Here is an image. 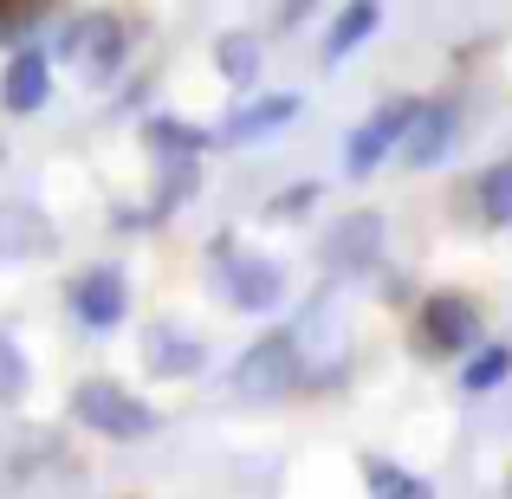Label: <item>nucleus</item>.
<instances>
[{
	"instance_id": "f257e3e1",
	"label": "nucleus",
	"mask_w": 512,
	"mask_h": 499,
	"mask_svg": "<svg viewBox=\"0 0 512 499\" xmlns=\"http://www.w3.org/2000/svg\"><path fill=\"white\" fill-rule=\"evenodd\" d=\"M72 402H78V415H85L98 435H111V441H143L156 428V409H150V402L124 396L117 383H85Z\"/></svg>"
},
{
	"instance_id": "f03ea898",
	"label": "nucleus",
	"mask_w": 512,
	"mask_h": 499,
	"mask_svg": "<svg viewBox=\"0 0 512 499\" xmlns=\"http://www.w3.org/2000/svg\"><path fill=\"white\" fill-rule=\"evenodd\" d=\"M124 46H130V26L111 20V13H91V20H78L72 33H65V52L78 59V72L85 78H111L117 65H124Z\"/></svg>"
},
{
	"instance_id": "7ed1b4c3",
	"label": "nucleus",
	"mask_w": 512,
	"mask_h": 499,
	"mask_svg": "<svg viewBox=\"0 0 512 499\" xmlns=\"http://www.w3.org/2000/svg\"><path fill=\"white\" fill-rule=\"evenodd\" d=\"M422 350H435V357H448V350H474L480 337V312L467 299H454V292H441V299L422 305Z\"/></svg>"
},
{
	"instance_id": "20e7f679",
	"label": "nucleus",
	"mask_w": 512,
	"mask_h": 499,
	"mask_svg": "<svg viewBox=\"0 0 512 499\" xmlns=\"http://www.w3.org/2000/svg\"><path fill=\"white\" fill-rule=\"evenodd\" d=\"M292 376H299V344H292V337H266V344H253L247 357H240L234 383L247 389V396H279Z\"/></svg>"
},
{
	"instance_id": "39448f33",
	"label": "nucleus",
	"mask_w": 512,
	"mask_h": 499,
	"mask_svg": "<svg viewBox=\"0 0 512 499\" xmlns=\"http://www.w3.org/2000/svg\"><path fill=\"white\" fill-rule=\"evenodd\" d=\"M454 143V104H415L409 111V124H402V163L409 169H428V163H441V150Z\"/></svg>"
},
{
	"instance_id": "423d86ee",
	"label": "nucleus",
	"mask_w": 512,
	"mask_h": 499,
	"mask_svg": "<svg viewBox=\"0 0 512 499\" xmlns=\"http://www.w3.org/2000/svg\"><path fill=\"white\" fill-rule=\"evenodd\" d=\"M409 111H415V104H383V111H376L363 130H350V143H344V169H350V175H370V169L402 143V124H409Z\"/></svg>"
},
{
	"instance_id": "0eeeda50",
	"label": "nucleus",
	"mask_w": 512,
	"mask_h": 499,
	"mask_svg": "<svg viewBox=\"0 0 512 499\" xmlns=\"http://www.w3.org/2000/svg\"><path fill=\"white\" fill-rule=\"evenodd\" d=\"M383 253V214H350L344 227L325 234V266L331 273H363Z\"/></svg>"
},
{
	"instance_id": "6e6552de",
	"label": "nucleus",
	"mask_w": 512,
	"mask_h": 499,
	"mask_svg": "<svg viewBox=\"0 0 512 499\" xmlns=\"http://www.w3.org/2000/svg\"><path fill=\"white\" fill-rule=\"evenodd\" d=\"M221 286H227V299H234L240 312H273L279 292H286V279H279V266H273V260L247 253V260H227Z\"/></svg>"
},
{
	"instance_id": "1a4fd4ad",
	"label": "nucleus",
	"mask_w": 512,
	"mask_h": 499,
	"mask_svg": "<svg viewBox=\"0 0 512 499\" xmlns=\"http://www.w3.org/2000/svg\"><path fill=\"white\" fill-rule=\"evenodd\" d=\"M0 98H7V111H39V104L52 98V59L46 52H13V65H7V78H0Z\"/></svg>"
},
{
	"instance_id": "9d476101",
	"label": "nucleus",
	"mask_w": 512,
	"mask_h": 499,
	"mask_svg": "<svg viewBox=\"0 0 512 499\" xmlns=\"http://www.w3.org/2000/svg\"><path fill=\"white\" fill-rule=\"evenodd\" d=\"M78 318H85L91 331H111L117 318H124V273H117V266H98V273L78 279Z\"/></svg>"
},
{
	"instance_id": "9b49d317",
	"label": "nucleus",
	"mask_w": 512,
	"mask_h": 499,
	"mask_svg": "<svg viewBox=\"0 0 512 499\" xmlns=\"http://www.w3.org/2000/svg\"><path fill=\"white\" fill-rule=\"evenodd\" d=\"M292 117H299V98H260V104H247V111H234V124L221 130L227 143H260V137H273V130H286Z\"/></svg>"
},
{
	"instance_id": "f8f14e48",
	"label": "nucleus",
	"mask_w": 512,
	"mask_h": 499,
	"mask_svg": "<svg viewBox=\"0 0 512 499\" xmlns=\"http://www.w3.org/2000/svg\"><path fill=\"white\" fill-rule=\"evenodd\" d=\"M370 33H376V0H350L338 20H331V33H325V59H344V52H357Z\"/></svg>"
},
{
	"instance_id": "ddd939ff",
	"label": "nucleus",
	"mask_w": 512,
	"mask_h": 499,
	"mask_svg": "<svg viewBox=\"0 0 512 499\" xmlns=\"http://www.w3.org/2000/svg\"><path fill=\"white\" fill-rule=\"evenodd\" d=\"M214 65H221L227 85H253V78H260V39L253 33H221L214 39Z\"/></svg>"
},
{
	"instance_id": "4468645a",
	"label": "nucleus",
	"mask_w": 512,
	"mask_h": 499,
	"mask_svg": "<svg viewBox=\"0 0 512 499\" xmlns=\"http://www.w3.org/2000/svg\"><path fill=\"white\" fill-rule=\"evenodd\" d=\"M363 480H370V499H428V487L396 461H363Z\"/></svg>"
},
{
	"instance_id": "2eb2a0df",
	"label": "nucleus",
	"mask_w": 512,
	"mask_h": 499,
	"mask_svg": "<svg viewBox=\"0 0 512 499\" xmlns=\"http://www.w3.org/2000/svg\"><path fill=\"white\" fill-rule=\"evenodd\" d=\"M26 357H20V344H13L7 331H0V402H20L26 396Z\"/></svg>"
},
{
	"instance_id": "dca6fc26",
	"label": "nucleus",
	"mask_w": 512,
	"mask_h": 499,
	"mask_svg": "<svg viewBox=\"0 0 512 499\" xmlns=\"http://www.w3.org/2000/svg\"><path fill=\"white\" fill-rule=\"evenodd\" d=\"M480 208H487V221H512V163H500L487 175V182H480Z\"/></svg>"
},
{
	"instance_id": "f3484780",
	"label": "nucleus",
	"mask_w": 512,
	"mask_h": 499,
	"mask_svg": "<svg viewBox=\"0 0 512 499\" xmlns=\"http://www.w3.org/2000/svg\"><path fill=\"white\" fill-rule=\"evenodd\" d=\"M506 370H512V350H506V344H493V350H480V357L467 363V376H461V383H467V389L480 396V389H493V383H500Z\"/></svg>"
},
{
	"instance_id": "a211bd4d",
	"label": "nucleus",
	"mask_w": 512,
	"mask_h": 499,
	"mask_svg": "<svg viewBox=\"0 0 512 499\" xmlns=\"http://www.w3.org/2000/svg\"><path fill=\"white\" fill-rule=\"evenodd\" d=\"M150 143H156V150H175V156H195L201 150V137L188 124H175V117H156V124H150Z\"/></svg>"
},
{
	"instance_id": "6ab92c4d",
	"label": "nucleus",
	"mask_w": 512,
	"mask_h": 499,
	"mask_svg": "<svg viewBox=\"0 0 512 499\" xmlns=\"http://www.w3.org/2000/svg\"><path fill=\"white\" fill-rule=\"evenodd\" d=\"M156 370H163V376H188V370H201V344L163 337V350H156Z\"/></svg>"
},
{
	"instance_id": "aec40b11",
	"label": "nucleus",
	"mask_w": 512,
	"mask_h": 499,
	"mask_svg": "<svg viewBox=\"0 0 512 499\" xmlns=\"http://www.w3.org/2000/svg\"><path fill=\"white\" fill-rule=\"evenodd\" d=\"M312 195H318V188H286V195L273 201V214H292V208H312Z\"/></svg>"
},
{
	"instance_id": "412c9836",
	"label": "nucleus",
	"mask_w": 512,
	"mask_h": 499,
	"mask_svg": "<svg viewBox=\"0 0 512 499\" xmlns=\"http://www.w3.org/2000/svg\"><path fill=\"white\" fill-rule=\"evenodd\" d=\"M506 493H512V480H506Z\"/></svg>"
}]
</instances>
